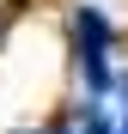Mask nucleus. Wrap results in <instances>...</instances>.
<instances>
[{"label": "nucleus", "instance_id": "1", "mask_svg": "<svg viewBox=\"0 0 128 134\" xmlns=\"http://www.w3.org/2000/svg\"><path fill=\"white\" fill-rule=\"evenodd\" d=\"M73 31H79V73H85V85L92 92H104L110 85V18H104L98 6H79V18H73Z\"/></svg>", "mask_w": 128, "mask_h": 134}, {"label": "nucleus", "instance_id": "2", "mask_svg": "<svg viewBox=\"0 0 128 134\" xmlns=\"http://www.w3.org/2000/svg\"><path fill=\"white\" fill-rule=\"evenodd\" d=\"M85 134H116V128H104V122H92V128H85Z\"/></svg>", "mask_w": 128, "mask_h": 134}, {"label": "nucleus", "instance_id": "3", "mask_svg": "<svg viewBox=\"0 0 128 134\" xmlns=\"http://www.w3.org/2000/svg\"><path fill=\"white\" fill-rule=\"evenodd\" d=\"M43 134H61V128H43Z\"/></svg>", "mask_w": 128, "mask_h": 134}, {"label": "nucleus", "instance_id": "4", "mask_svg": "<svg viewBox=\"0 0 128 134\" xmlns=\"http://www.w3.org/2000/svg\"><path fill=\"white\" fill-rule=\"evenodd\" d=\"M122 134H128V128H122Z\"/></svg>", "mask_w": 128, "mask_h": 134}]
</instances>
